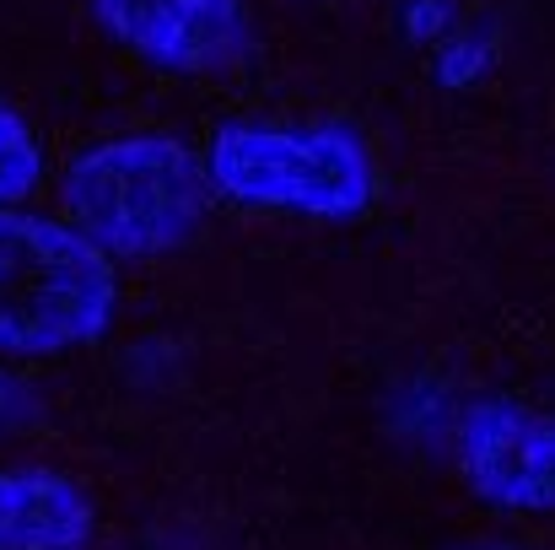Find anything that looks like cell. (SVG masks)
I'll use <instances>...</instances> for the list:
<instances>
[{
  "mask_svg": "<svg viewBox=\"0 0 555 550\" xmlns=\"http://www.w3.org/2000/svg\"><path fill=\"white\" fill-rule=\"evenodd\" d=\"M92 497L60 470H0V550H87Z\"/></svg>",
  "mask_w": 555,
  "mask_h": 550,
  "instance_id": "obj_6",
  "label": "cell"
},
{
  "mask_svg": "<svg viewBox=\"0 0 555 550\" xmlns=\"http://www.w3.org/2000/svg\"><path fill=\"white\" fill-rule=\"evenodd\" d=\"M103 33L173 76H205L248 49V0H92Z\"/></svg>",
  "mask_w": 555,
  "mask_h": 550,
  "instance_id": "obj_5",
  "label": "cell"
},
{
  "mask_svg": "<svg viewBox=\"0 0 555 550\" xmlns=\"http://www.w3.org/2000/svg\"><path fill=\"white\" fill-rule=\"evenodd\" d=\"M38 183H43L38 130L0 98V205H22Z\"/></svg>",
  "mask_w": 555,
  "mask_h": 550,
  "instance_id": "obj_7",
  "label": "cell"
},
{
  "mask_svg": "<svg viewBox=\"0 0 555 550\" xmlns=\"http://www.w3.org/2000/svg\"><path fill=\"white\" fill-rule=\"evenodd\" d=\"M453 453L480 502L502 513H555V415L518 399H475Z\"/></svg>",
  "mask_w": 555,
  "mask_h": 550,
  "instance_id": "obj_4",
  "label": "cell"
},
{
  "mask_svg": "<svg viewBox=\"0 0 555 550\" xmlns=\"http://www.w3.org/2000/svg\"><path fill=\"white\" fill-rule=\"evenodd\" d=\"M119 319V270L65 216L0 205V357L43 362L103 341Z\"/></svg>",
  "mask_w": 555,
  "mask_h": 550,
  "instance_id": "obj_2",
  "label": "cell"
},
{
  "mask_svg": "<svg viewBox=\"0 0 555 550\" xmlns=\"http://www.w3.org/2000/svg\"><path fill=\"white\" fill-rule=\"evenodd\" d=\"M199 163L216 194L248 210L351 221L377 200L367 141L335 119H227Z\"/></svg>",
  "mask_w": 555,
  "mask_h": 550,
  "instance_id": "obj_3",
  "label": "cell"
},
{
  "mask_svg": "<svg viewBox=\"0 0 555 550\" xmlns=\"http://www.w3.org/2000/svg\"><path fill=\"white\" fill-rule=\"evenodd\" d=\"M199 152L173 136H114L76 152L60 174L65 221L108 259H163L189 248L210 221Z\"/></svg>",
  "mask_w": 555,
  "mask_h": 550,
  "instance_id": "obj_1",
  "label": "cell"
}]
</instances>
